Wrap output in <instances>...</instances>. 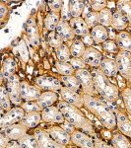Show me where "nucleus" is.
I'll list each match as a JSON object with an SVG mask.
<instances>
[{
  "label": "nucleus",
  "instance_id": "f03ea898",
  "mask_svg": "<svg viewBox=\"0 0 131 148\" xmlns=\"http://www.w3.org/2000/svg\"><path fill=\"white\" fill-rule=\"evenodd\" d=\"M57 107L62 112L65 121L74 125L76 130L83 131L93 138L98 137L91 121L80 111L79 108H76V107L69 105L63 101L58 102Z\"/></svg>",
  "mask_w": 131,
  "mask_h": 148
},
{
  "label": "nucleus",
  "instance_id": "37998d69",
  "mask_svg": "<svg viewBox=\"0 0 131 148\" xmlns=\"http://www.w3.org/2000/svg\"><path fill=\"white\" fill-rule=\"evenodd\" d=\"M121 97H122L126 111L131 116V89L129 87H126L121 91Z\"/></svg>",
  "mask_w": 131,
  "mask_h": 148
},
{
  "label": "nucleus",
  "instance_id": "5701e85b",
  "mask_svg": "<svg viewBox=\"0 0 131 148\" xmlns=\"http://www.w3.org/2000/svg\"><path fill=\"white\" fill-rule=\"evenodd\" d=\"M90 34H91L92 38L94 39L95 44L97 45H103L104 42L109 40L108 28L101 25H98L97 27L91 29V33Z\"/></svg>",
  "mask_w": 131,
  "mask_h": 148
},
{
  "label": "nucleus",
  "instance_id": "ea45409f",
  "mask_svg": "<svg viewBox=\"0 0 131 148\" xmlns=\"http://www.w3.org/2000/svg\"><path fill=\"white\" fill-rule=\"evenodd\" d=\"M83 19L85 20L86 24L90 29H93L99 25V13H97V12L91 10Z\"/></svg>",
  "mask_w": 131,
  "mask_h": 148
},
{
  "label": "nucleus",
  "instance_id": "3c124183",
  "mask_svg": "<svg viewBox=\"0 0 131 148\" xmlns=\"http://www.w3.org/2000/svg\"><path fill=\"white\" fill-rule=\"evenodd\" d=\"M10 141H11V139L7 136L5 131H4L3 130H1V133H0V147L6 148L7 145L10 143Z\"/></svg>",
  "mask_w": 131,
  "mask_h": 148
},
{
  "label": "nucleus",
  "instance_id": "9b49d317",
  "mask_svg": "<svg viewBox=\"0 0 131 148\" xmlns=\"http://www.w3.org/2000/svg\"><path fill=\"white\" fill-rule=\"evenodd\" d=\"M42 91L37 85H31L27 81L21 82V97L24 102L38 101Z\"/></svg>",
  "mask_w": 131,
  "mask_h": 148
},
{
  "label": "nucleus",
  "instance_id": "20e7f679",
  "mask_svg": "<svg viewBox=\"0 0 131 148\" xmlns=\"http://www.w3.org/2000/svg\"><path fill=\"white\" fill-rule=\"evenodd\" d=\"M6 89L9 94L12 104L15 107H21L23 103L21 97V81L17 74H14L6 80Z\"/></svg>",
  "mask_w": 131,
  "mask_h": 148
},
{
  "label": "nucleus",
  "instance_id": "a878e982",
  "mask_svg": "<svg viewBox=\"0 0 131 148\" xmlns=\"http://www.w3.org/2000/svg\"><path fill=\"white\" fill-rule=\"evenodd\" d=\"M16 69H17V63L12 57H7L3 61L1 69V76L3 79L7 80L12 75L16 74Z\"/></svg>",
  "mask_w": 131,
  "mask_h": 148
},
{
  "label": "nucleus",
  "instance_id": "f3484780",
  "mask_svg": "<svg viewBox=\"0 0 131 148\" xmlns=\"http://www.w3.org/2000/svg\"><path fill=\"white\" fill-rule=\"evenodd\" d=\"M5 131L7 136L11 139V141H18L22 138L24 135H26L28 133L29 128L26 126H24L22 123H18L15 125H12L7 126L6 128H1Z\"/></svg>",
  "mask_w": 131,
  "mask_h": 148
},
{
  "label": "nucleus",
  "instance_id": "6e6d98bb",
  "mask_svg": "<svg viewBox=\"0 0 131 148\" xmlns=\"http://www.w3.org/2000/svg\"><path fill=\"white\" fill-rule=\"evenodd\" d=\"M6 148H23L20 144L18 143V141H10Z\"/></svg>",
  "mask_w": 131,
  "mask_h": 148
},
{
  "label": "nucleus",
  "instance_id": "7ed1b4c3",
  "mask_svg": "<svg viewBox=\"0 0 131 148\" xmlns=\"http://www.w3.org/2000/svg\"><path fill=\"white\" fill-rule=\"evenodd\" d=\"M94 79L95 87L98 94L101 95L106 101L116 102L119 98L118 87L111 82L109 78L100 70V68H93L91 71Z\"/></svg>",
  "mask_w": 131,
  "mask_h": 148
},
{
  "label": "nucleus",
  "instance_id": "473e14b6",
  "mask_svg": "<svg viewBox=\"0 0 131 148\" xmlns=\"http://www.w3.org/2000/svg\"><path fill=\"white\" fill-rule=\"evenodd\" d=\"M116 9L127 19L131 25V1L130 0H119L116 2Z\"/></svg>",
  "mask_w": 131,
  "mask_h": 148
},
{
  "label": "nucleus",
  "instance_id": "2eb2a0df",
  "mask_svg": "<svg viewBox=\"0 0 131 148\" xmlns=\"http://www.w3.org/2000/svg\"><path fill=\"white\" fill-rule=\"evenodd\" d=\"M26 33L29 38L31 45L34 49H38L40 46V34L38 30V26L34 17H31L26 23Z\"/></svg>",
  "mask_w": 131,
  "mask_h": 148
},
{
  "label": "nucleus",
  "instance_id": "a211bd4d",
  "mask_svg": "<svg viewBox=\"0 0 131 148\" xmlns=\"http://www.w3.org/2000/svg\"><path fill=\"white\" fill-rule=\"evenodd\" d=\"M116 114V127L119 132L126 137L131 138V121L124 113L120 111L115 112Z\"/></svg>",
  "mask_w": 131,
  "mask_h": 148
},
{
  "label": "nucleus",
  "instance_id": "09e8293b",
  "mask_svg": "<svg viewBox=\"0 0 131 148\" xmlns=\"http://www.w3.org/2000/svg\"><path fill=\"white\" fill-rule=\"evenodd\" d=\"M47 4H48V7L50 9V12L60 13L63 6V1H61V0H53V1H48Z\"/></svg>",
  "mask_w": 131,
  "mask_h": 148
},
{
  "label": "nucleus",
  "instance_id": "7c9ffc66",
  "mask_svg": "<svg viewBox=\"0 0 131 148\" xmlns=\"http://www.w3.org/2000/svg\"><path fill=\"white\" fill-rule=\"evenodd\" d=\"M86 1L82 0H72L69 1V9L72 18H79L82 17L83 12L85 10Z\"/></svg>",
  "mask_w": 131,
  "mask_h": 148
},
{
  "label": "nucleus",
  "instance_id": "49530a36",
  "mask_svg": "<svg viewBox=\"0 0 131 148\" xmlns=\"http://www.w3.org/2000/svg\"><path fill=\"white\" fill-rule=\"evenodd\" d=\"M60 16H61V20L63 21H69L72 19V16L70 14V9H69V1H63V6L60 12Z\"/></svg>",
  "mask_w": 131,
  "mask_h": 148
},
{
  "label": "nucleus",
  "instance_id": "2f4dec72",
  "mask_svg": "<svg viewBox=\"0 0 131 148\" xmlns=\"http://www.w3.org/2000/svg\"><path fill=\"white\" fill-rule=\"evenodd\" d=\"M113 19V11L111 8L106 7L103 11L99 13V25L104 26L106 28L111 27Z\"/></svg>",
  "mask_w": 131,
  "mask_h": 148
},
{
  "label": "nucleus",
  "instance_id": "ddd939ff",
  "mask_svg": "<svg viewBox=\"0 0 131 148\" xmlns=\"http://www.w3.org/2000/svg\"><path fill=\"white\" fill-rule=\"evenodd\" d=\"M34 135L39 143L40 148H66V146L56 142L46 130H37L34 132Z\"/></svg>",
  "mask_w": 131,
  "mask_h": 148
},
{
  "label": "nucleus",
  "instance_id": "412c9836",
  "mask_svg": "<svg viewBox=\"0 0 131 148\" xmlns=\"http://www.w3.org/2000/svg\"><path fill=\"white\" fill-rule=\"evenodd\" d=\"M100 70L106 76H108V78L116 76L118 73V67L115 59L104 57L103 61L101 63V66H100Z\"/></svg>",
  "mask_w": 131,
  "mask_h": 148
},
{
  "label": "nucleus",
  "instance_id": "f257e3e1",
  "mask_svg": "<svg viewBox=\"0 0 131 148\" xmlns=\"http://www.w3.org/2000/svg\"><path fill=\"white\" fill-rule=\"evenodd\" d=\"M84 107L97 116V119L108 130H114L116 127V114L109 105L99 99L96 96L86 95L83 93Z\"/></svg>",
  "mask_w": 131,
  "mask_h": 148
},
{
  "label": "nucleus",
  "instance_id": "4d7b16f0",
  "mask_svg": "<svg viewBox=\"0 0 131 148\" xmlns=\"http://www.w3.org/2000/svg\"><path fill=\"white\" fill-rule=\"evenodd\" d=\"M126 82H127V84H128L127 87H129L130 89H131V78H130L129 80H127V81H126Z\"/></svg>",
  "mask_w": 131,
  "mask_h": 148
},
{
  "label": "nucleus",
  "instance_id": "de8ad7c7",
  "mask_svg": "<svg viewBox=\"0 0 131 148\" xmlns=\"http://www.w3.org/2000/svg\"><path fill=\"white\" fill-rule=\"evenodd\" d=\"M69 63L72 65V67L76 70H80V69H87L88 65L84 62L82 58H75V57H72L69 61Z\"/></svg>",
  "mask_w": 131,
  "mask_h": 148
},
{
  "label": "nucleus",
  "instance_id": "a19ab883",
  "mask_svg": "<svg viewBox=\"0 0 131 148\" xmlns=\"http://www.w3.org/2000/svg\"><path fill=\"white\" fill-rule=\"evenodd\" d=\"M25 113H33V112H42V109L40 108V106L38 104L37 101H28V102H23L21 105Z\"/></svg>",
  "mask_w": 131,
  "mask_h": 148
},
{
  "label": "nucleus",
  "instance_id": "a18cd8bd",
  "mask_svg": "<svg viewBox=\"0 0 131 148\" xmlns=\"http://www.w3.org/2000/svg\"><path fill=\"white\" fill-rule=\"evenodd\" d=\"M18 51L20 54V57L24 63H27L29 60V51L28 47L26 46V42L24 40H21L18 45Z\"/></svg>",
  "mask_w": 131,
  "mask_h": 148
},
{
  "label": "nucleus",
  "instance_id": "c9c22d12",
  "mask_svg": "<svg viewBox=\"0 0 131 148\" xmlns=\"http://www.w3.org/2000/svg\"><path fill=\"white\" fill-rule=\"evenodd\" d=\"M55 69L60 76H68V75H74L75 74V69L72 67V65L69 62L56 61Z\"/></svg>",
  "mask_w": 131,
  "mask_h": 148
},
{
  "label": "nucleus",
  "instance_id": "603ef678",
  "mask_svg": "<svg viewBox=\"0 0 131 148\" xmlns=\"http://www.w3.org/2000/svg\"><path fill=\"white\" fill-rule=\"evenodd\" d=\"M60 126H61V127L63 128L64 130L66 131V132H67V133H69V134H70V135H72L73 133H74L75 131L77 130H76V128H75V126L71 125L70 123H68L67 121H64V123H61V125H60Z\"/></svg>",
  "mask_w": 131,
  "mask_h": 148
},
{
  "label": "nucleus",
  "instance_id": "8fccbe9b",
  "mask_svg": "<svg viewBox=\"0 0 131 148\" xmlns=\"http://www.w3.org/2000/svg\"><path fill=\"white\" fill-rule=\"evenodd\" d=\"M94 145H95V148H114L113 145L108 144V143H106L104 140L101 139V138H99V137L94 138Z\"/></svg>",
  "mask_w": 131,
  "mask_h": 148
},
{
  "label": "nucleus",
  "instance_id": "79ce46f5",
  "mask_svg": "<svg viewBox=\"0 0 131 148\" xmlns=\"http://www.w3.org/2000/svg\"><path fill=\"white\" fill-rule=\"evenodd\" d=\"M103 49L108 53H114V54H117L118 51H120L119 47H118L117 44H116L115 40H108L106 42H104L103 45Z\"/></svg>",
  "mask_w": 131,
  "mask_h": 148
},
{
  "label": "nucleus",
  "instance_id": "39448f33",
  "mask_svg": "<svg viewBox=\"0 0 131 148\" xmlns=\"http://www.w3.org/2000/svg\"><path fill=\"white\" fill-rule=\"evenodd\" d=\"M75 76L78 78L82 92L86 95H91V96H95L97 94V90L95 87L94 79H93V75L91 71L88 69H80V70L75 71Z\"/></svg>",
  "mask_w": 131,
  "mask_h": 148
},
{
  "label": "nucleus",
  "instance_id": "9d476101",
  "mask_svg": "<svg viewBox=\"0 0 131 148\" xmlns=\"http://www.w3.org/2000/svg\"><path fill=\"white\" fill-rule=\"evenodd\" d=\"M60 96L62 98V101L67 103L69 105L76 107V108L81 109L82 107H84V98H83V92L82 94L78 91H74L71 90L67 87L61 88L60 91Z\"/></svg>",
  "mask_w": 131,
  "mask_h": 148
},
{
  "label": "nucleus",
  "instance_id": "aec40b11",
  "mask_svg": "<svg viewBox=\"0 0 131 148\" xmlns=\"http://www.w3.org/2000/svg\"><path fill=\"white\" fill-rule=\"evenodd\" d=\"M69 24H70L75 36H77V37L81 38L83 36L88 35L91 33V29L88 27V25L86 24L85 20L82 17L72 18L69 21Z\"/></svg>",
  "mask_w": 131,
  "mask_h": 148
},
{
  "label": "nucleus",
  "instance_id": "1a4fd4ad",
  "mask_svg": "<svg viewBox=\"0 0 131 148\" xmlns=\"http://www.w3.org/2000/svg\"><path fill=\"white\" fill-rule=\"evenodd\" d=\"M25 111L21 107H14L1 116L0 126H1V128H6L9 125L20 123L25 116Z\"/></svg>",
  "mask_w": 131,
  "mask_h": 148
},
{
  "label": "nucleus",
  "instance_id": "6e6552de",
  "mask_svg": "<svg viewBox=\"0 0 131 148\" xmlns=\"http://www.w3.org/2000/svg\"><path fill=\"white\" fill-rule=\"evenodd\" d=\"M42 120L48 125H59L64 123L65 119L62 112L57 106H50L42 111Z\"/></svg>",
  "mask_w": 131,
  "mask_h": 148
},
{
  "label": "nucleus",
  "instance_id": "f8f14e48",
  "mask_svg": "<svg viewBox=\"0 0 131 148\" xmlns=\"http://www.w3.org/2000/svg\"><path fill=\"white\" fill-rule=\"evenodd\" d=\"M82 59L84 60V62L87 64L88 66H90V67L100 68L104 57H103V53L100 51H98L96 47H90L86 49L84 56H82Z\"/></svg>",
  "mask_w": 131,
  "mask_h": 148
},
{
  "label": "nucleus",
  "instance_id": "393cba45",
  "mask_svg": "<svg viewBox=\"0 0 131 148\" xmlns=\"http://www.w3.org/2000/svg\"><path fill=\"white\" fill-rule=\"evenodd\" d=\"M57 100H58V96H57L56 92L44 91L42 92V94L40 95V97L37 102L40 106V108L44 110L47 107L54 106V103L57 102Z\"/></svg>",
  "mask_w": 131,
  "mask_h": 148
},
{
  "label": "nucleus",
  "instance_id": "4be33fe9",
  "mask_svg": "<svg viewBox=\"0 0 131 148\" xmlns=\"http://www.w3.org/2000/svg\"><path fill=\"white\" fill-rule=\"evenodd\" d=\"M42 121V112H33V113L26 114L20 123H22L29 130H32L39 125Z\"/></svg>",
  "mask_w": 131,
  "mask_h": 148
},
{
  "label": "nucleus",
  "instance_id": "c85d7f7f",
  "mask_svg": "<svg viewBox=\"0 0 131 148\" xmlns=\"http://www.w3.org/2000/svg\"><path fill=\"white\" fill-rule=\"evenodd\" d=\"M61 21L60 13H55V12H49L46 16L44 19V27L49 32H53L58 26L59 22Z\"/></svg>",
  "mask_w": 131,
  "mask_h": 148
},
{
  "label": "nucleus",
  "instance_id": "f704fd0d",
  "mask_svg": "<svg viewBox=\"0 0 131 148\" xmlns=\"http://www.w3.org/2000/svg\"><path fill=\"white\" fill-rule=\"evenodd\" d=\"M111 145L114 148H131V144L128 138L121 133H115L111 137Z\"/></svg>",
  "mask_w": 131,
  "mask_h": 148
},
{
  "label": "nucleus",
  "instance_id": "58836bf2",
  "mask_svg": "<svg viewBox=\"0 0 131 148\" xmlns=\"http://www.w3.org/2000/svg\"><path fill=\"white\" fill-rule=\"evenodd\" d=\"M47 42H48L49 46L54 49H57L59 47H61L64 44L63 40L56 34L55 31H53V32H49L48 37H47Z\"/></svg>",
  "mask_w": 131,
  "mask_h": 148
},
{
  "label": "nucleus",
  "instance_id": "4c0bfd02",
  "mask_svg": "<svg viewBox=\"0 0 131 148\" xmlns=\"http://www.w3.org/2000/svg\"><path fill=\"white\" fill-rule=\"evenodd\" d=\"M18 143L23 148H40L39 143L35 139V135L30 134V133L24 135L20 140H18Z\"/></svg>",
  "mask_w": 131,
  "mask_h": 148
},
{
  "label": "nucleus",
  "instance_id": "423d86ee",
  "mask_svg": "<svg viewBox=\"0 0 131 148\" xmlns=\"http://www.w3.org/2000/svg\"><path fill=\"white\" fill-rule=\"evenodd\" d=\"M118 72L127 81L131 78V53L127 51H119L115 56Z\"/></svg>",
  "mask_w": 131,
  "mask_h": 148
},
{
  "label": "nucleus",
  "instance_id": "0eeeda50",
  "mask_svg": "<svg viewBox=\"0 0 131 148\" xmlns=\"http://www.w3.org/2000/svg\"><path fill=\"white\" fill-rule=\"evenodd\" d=\"M35 85L40 88L42 91H49V92H57L60 91L63 87L59 78L52 77L48 75H42L37 77L35 79Z\"/></svg>",
  "mask_w": 131,
  "mask_h": 148
},
{
  "label": "nucleus",
  "instance_id": "4468645a",
  "mask_svg": "<svg viewBox=\"0 0 131 148\" xmlns=\"http://www.w3.org/2000/svg\"><path fill=\"white\" fill-rule=\"evenodd\" d=\"M46 131L56 142H58L61 145L66 146L72 142L71 141V135L66 132L60 125H53L49 127Z\"/></svg>",
  "mask_w": 131,
  "mask_h": 148
},
{
  "label": "nucleus",
  "instance_id": "6ab92c4d",
  "mask_svg": "<svg viewBox=\"0 0 131 148\" xmlns=\"http://www.w3.org/2000/svg\"><path fill=\"white\" fill-rule=\"evenodd\" d=\"M55 32H56V34L63 40V42H65V44L71 42L76 37L72 28H71L70 24H69V22H67V21L61 20L60 22H59L58 26H57V28L55 29Z\"/></svg>",
  "mask_w": 131,
  "mask_h": 148
},
{
  "label": "nucleus",
  "instance_id": "864d4df0",
  "mask_svg": "<svg viewBox=\"0 0 131 148\" xmlns=\"http://www.w3.org/2000/svg\"><path fill=\"white\" fill-rule=\"evenodd\" d=\"M80 39H81V40L83 42V44H84L85 46H86V47H93V45H95L94 39L92 38L91 34H88V35L83 36V37H81Z\"/></svg>",
  "mask_w": 131,
  "mask_h": 148
},
{
  "label": "nucleus",
  "instance_id": "c03bdc74",
  "mask_svg": "<svg viewBox=\"0 0 131 148\" xmlns=\"http://www.w3.org/2000/svg\"><path fill=\"white\" fill-rule=\"evenodd\" d=\"M90 2V7L91 10L97 13H100L101 11H103L104 9H106L108 7V1L106 0H93Z\"/></svg>",
  "mask_w": 131,
  "mask_h": 148
},
{
  "label": "nucleus",
  "instance_id": "b1692460",
  "mask_svg": "<svg viewBox=\"0 0 131 148\" xmlns=\"http://www.w3.org/2000/svg\"><path fill=\"white\" fill-rule=\"evenodd\" d=\"M115 42L120 51H127L131 53V34H129L127 31L117 32Z\"/></svg>",
  "mask_w": 131,
  "mask_h": 148
},
{
  "label": "nucleus",
  "instance_id": "e433bc0d",
  "mask_svg": "<svg viewBox=\"0 0 131 148\" xmlns=\"http://www.w3.org/2000/svg\"><path fill=\"white\" fill-rule=\"evenodd\" d=\"M56 57L58 59V61H63V62H69L70 59L72 58L70 53V47L67 44H64L61 47H59L58 49H55Z\"/></svg>",
  "mask_w": 131,
  "mask_h": 148
},
{
  "label": "nucleus",
  "instance_id": "5fc2aeb1",
  "mask_svg": "<svg viewBox=\"0 0 131 148\" xmlns=\"http://www.w3.org/2000/svg\"><path fill=\"white\" fill-rule=\"evenodd\" d=\"M7 14H8V8L3 3H1L0 4V18H1V20H3Z\"/></svg>",
  "mask_w": 131,
  "mask_h": 148
},
{
  "label": "nucleus",
  "instance_id": "c756f323",
  "mask_svg": "<svg viewBox=\"0 0 131 148\" xmlns=\"http://www.w3.org/2000/svg\"><path fill=\"white\" fill-rule=\"evenodd\" d=\"M59 80H60L61 84L64 87H67L71 90L74 91H78L81 89V84L78 80V78L74 75H68V76H59Z\"/></svg>",
  "mask_w": 131,
  "mask_h": 148
},
{
  "label": "nucleus",
  "instance_id": "dca6fc26",
  "mask_svg": "<svg viewBox=\"0 0 131 148\" xmlns=\"http://www.w3.org/2000/svg\"><path fill=\"white\" fill-rule=\"evenodd\" d=\"M71 141L80 148H95L94 138L78 130L71 135Z\"/></svg>",
  "mask_w": 131,
  "mask_h": 148
},
{
  "label": "nucleus",
  "instance_id": "72a5a7b5",
  "mask_svg": "<svg viewBox=\"0 0 131 148\" xmlns=\"http://www.w3.org/2000/svg\"><path fill=\"white\" fill-rule=\"evenodd\" d=\"M12 102L9 97V94L7 92L6 86L2 85L1 86V91H0V106H1V110L6 112L10 111L12 109Z\"/></svg>",
  "mask_w": 131,
  "mask_h": 148
},
{
  "label": "nucleus",
  "instance_id": "cd10ccee",
  "mask_svg": "<svg viewBox=\"0 0 131 148\" xmlns=\"http://www.w3.org/2000/svg\"><path fill=\"white\" fill-rule=\"evenodd\" d=\"M69 47H70L71 56L75 57V58H82V56L85 53L86 49H87L81 39H74L70 42Z\"/></svg>",
  "mask_w": 131,
  "mask_h": 148
},
{
  "label": "nucleus",
  "instance_id": "bb28decb",
  "mask_svg": "<svg viewBox=\"0 0 131 148\" xmlns=\"http://www.w3.org/2000/svg\"><path fill=\"white\" fill-rule=\"evenodd\" d=\"M128 25H129V23H128L127 19L117 9L115 11H113V24H111V28L113 30H115L116 32H122L128 27Z\"/></svg>",
  "mask_w": 131,
  "mask_h": 148
}]
</instances>
